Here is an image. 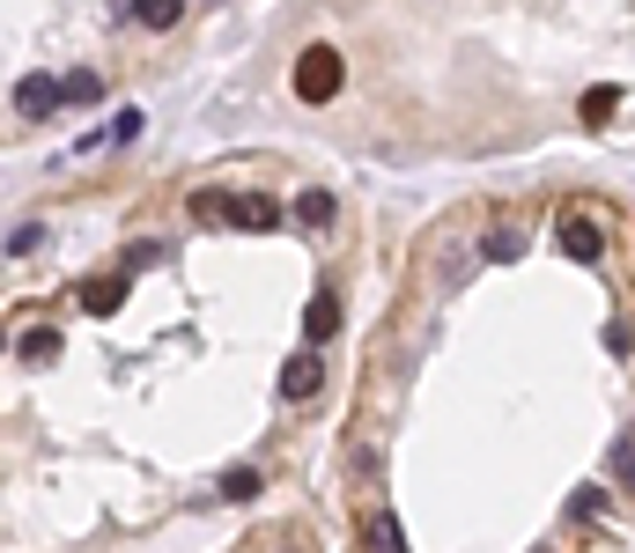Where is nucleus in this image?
I'll use <instances>...</instances> for the list:
<instances>
[{
	"label": "nucleus",
	"mask_w": 635,
	"mask_h": 553,
	"mask_svg": "<svg viewBox=\"0 0 635 553\" xmlns=\"http://www.w3.org/2000/svg\"><path fill=\"white\" fill-rule=\"evenodd\" d=\"M289 82H295V97H303V104H333V97H341V82H347L341 45H303Z\"/></svg>",
	"instance_id": "nucleus-1"
},
{
	"label": "nucleus",
	"mask_w": 635,
	"mask_h": 553,
	"mask_svg": "<svg viewBox=\"0 0 635 553\" xmlns=\"http://www.w3.org/2000/svg\"><path fill=\"white\" fill-rule=\"evenodd\" d=\"M15 111H23V119H52V111H60V82H52V74H23V82H15Z\"/></svg>",
	"instance_id": "nucleus-2"
},
{
	"label": "nucleus",
	"mask_w": 635,
	"mask_h": 553,
	"mask_svg": "<svg viewBox=\"0 0 635 553\" xmlns=\"http://www.w3.org/2000/svg\"><path fill=\"white\" fill-rule=\"evenodd\" d=\"M126 273H97V281H82V311L89 317H111V311H126Z\"/></svg>",
	"instance_id": "nucleus-3"
},
{
	"label": "nucleus",
	"mask_w": 635,
	"mask_h": 553,
	"mask_svg": "<svg viewBox=\"0 0 635 553\" xmlns=\"http://www.w3.org/2000/svg\"><path fill=\"white\" fill-rule=\"evenodd\" d=\"M318 384H325V361L318 355H289L281 361V399H318Z\"/></svg>",
	"instance_id": "nucleus-4"
},
{
	"label": "nucleus",
	"mask_w": 635,
	"mask_h": 553,
	"mask_svg": "<svg viewBox=\"0 0 635 553\" xmlns=\"http://www.w3.org/2000/svg\"><path fill=\"white\" fill-rule=\"evenodd\" d=\"M333 333H341V295L318 289V295H311V311H303V339L318 347V339H333Z\"/></svg>",
	"instance_id": "nucleus-5"
},
{
	"label": "nucleus",
	"mask_w": 635,
	"mask_h": 553,
	"mask_svg": "<svg viewBox=\"0 0 635 553\" xmlns=\"http://www.w3.org/2000/svg\"><path fill=\"white\" fill-rule=\"evenodd\" d=\"M599 251H606V237H599L591 221H562V259L591 265V259H599Z\"/></svg>",
	"instance_id": "nucleus-6"
},
{
	"label": "nucleus",
	"mask_w": 635,
	"mask_h": 553,
	"mask_svg": "<svg viewBox=\"0 0 635 553\" xmlns=\"http://www.w3.org/2000/svg\"><path fill=\"white\" fill-rule=\"evenodd\" d=\"M229 221H237V229H273V221H281V207H273L267 193H245V199H237V215H229Z\"/></svg>",
	"instance_id": "nucleus-7"
},
{
	"label": "nucleus",
	"mask_w": 635,
	"mask_h": 553,
	"mask_svg": "<svg viewBox=\"0 0 635 553\" xmlns=\"http://www.w3.org/2000/svg\"><path fill=\"white\" fill-rule=\"evenodd\" d=\"M15 355H23L30 369H52V361H60V333H52V325H37V333H23V347H15Z\"/></svg>",
	"instance_id": "nucleus-8"
},
{
	"label": "nucleus",
	"mask_w": 635,
	"mask_h": 553,
	"mask_svg": "<svg viewBox=\"0 0 635 553\" xmlns=\"http://www.w3.org/2000/svg\"><path fill=\"white\" fill-rule=\"evenodd\" d=\"M67 104H104V82L89 67L82 74H60V111H67Z\"/></svg>",
	"instance_id": "nucleus-9"
},
{
	"label": "nucleus",
	"mask_w": 635,
	"mask_h": 553,
	"mask_svg": "<svg viewBox=\"0 0 635 553\" xmlns=\"http://www.w3.org/2000/svg\"><path fill=\"white\" fill-rule=\"evenodd\" d=\"M577 111H584V126H606L613 111H621V89H613V82H599V89H584V104H577Z\"/></svg>",
	"instance_id": "nucleus-10"
},
{
	"label": "nucleus",
	"mask_w": 635,
	"mask_h": 553,
	"mask_svg": "<svg viewBox=\"0 0 635 553\" xmlns=\"http://www.w3.org/2000/svg\"><path fill=\"white\" fill-rule=\"evenodd\" d=\"M481 251H488L495 265H517V259H525V229H488V243H481Z\"/></svg>",
	"instance_id": "nucleus-11"
},
{
	"label": "nucleus",
	"mask_w": 635,
	"mask_h": 553,
	"mask_svg": "<svg viewBox=\"0 0 635 553\" xmlns=\"http://www.w3.org/2000/svg\"><path fill=\"white\" fill-rule=\"evenodd\" d=\"M363 539H369V553H407V531L391 524V517H369Z\"/></svg>",
	"instance_id": "nucleus-12"
},
{
	"label": "nucleus",
	"mask_w": 635,
	"mask_h": 553,
	"mask_svg": "<svg viewBox=\"0 0 635 553\" xmlns=\"http://www.w3.org/2000/svg\"><path fill=\"white\" fill-rule=\"evenodd\" d=\"M295 221H311V229H325V221H333V193H325V185H311V193L295 199Z\"/></svg>",
	"instance_id": "nucleus-13"
},
{
	"label": "nucleus",
	"mask_w": 635,
	"mask_h": 553,
	"mask_svg": "<svg viewBox=\"0 0 635 553\" xmlns=\"http://www.w3.org/2000/svg\"><path fill=\"white\" fill-rule=\"evenodd\" d=\"M133 15H141L148 30H171L177 15H185V0H133Z\"/></svg>",
	"instance_id": "nucleus-14"
},
{
	"label": "nucleus",
	"mask_w": 635,
	"mask_h": 553,
	"mask_svg": "<svg viewBox=\"0 0 635 553\" xmlns=\"http://www.w3.org/2000/svg\"><path fill=\"white\" fill-rule=\"evenodd\" d=\"M237 215V193H193V221H229Z\"/></svg>",
	"instance_id": "nucleus-15"
},
{
	"label": "nucleus",
	"mask_w": 635,
	"mask_h": 553,
	"mask_svg": "<svg viewBox=\"0 0 635 553\" xmlns=\"http://www.w3.org/2000/svg\"><path fill=\"white\" fill-rule=\"evenodd\" d=\"M222 495H229V502H251V495H259V473H251V465L222 473Z\"/></svg>",
	"instance_id": "nucleus-16"
},
{
	"label": "nucleus",
	"mask_w": 635,
	"mask_h": 553,
	"mask_svg": "<svg viewBox=\"0 0 635 553\" xmlns=\"http://www.w3.org/2000/svg\"><path fill=\"white\" fill-rule=\"evenodd\" d=\"M569 517H606V487H577V495H569Z\"/></svg>",
	"instance_id": "nucleus-17"
},
{
	"label": "nucleus",
	"mask_w": 635,
	"mask_h": 553,
	"mask_svg": "<svg viewBox=\"0 0 635 553\" xmlns=\"http://www.w3.org/2000/svg\"><path fill=\"white\" fill-rule=\"evenodd\" d=\"M613 480H628V487H635V451H628V443L613 451Z\"/></svg>",
	"instance_id": "nucleus-18"
}]
</instances>
